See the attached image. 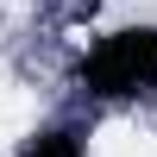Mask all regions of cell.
Returning <instances> with one entry per match:
<instances>
[{
  "label": "cell",
  "instance_id": "obj_1",
  "mask_svg": "<svg viewBox=\"0 0 157 157\" xmlns=\"http://www.w3.org/2000/svg\"><path fill=\"white\" fill-rule=\"evenodd\" d=\"M82 88L101 101H132L157 88V25H126L107 32L82 57Z\"/></svg>",
  "mask_w": 157,
  "mask_h": 157
},
{
  "label": "cell",
  "instance_id": "obj_2",
  "mask_svg": "<svg viewBox=\"0 0 157 157\" xmlns=\"http://www.w3.org/2000/svg\"><path fill=\"white\" fill-rule=\"evenodd\" d=\"M25 157H82V138L75 132H44V138L25 145Z\"/></svg>",
  "mask_w": 157,
  "mask_h": 157
},
{
  "label": "cell",
  "instance_id": "obj_3",
  "mask_svg": "<svg viewBox=\"0 0 157 157\" xmlns=\"http://www.w3.org/2000/svg\"><path fill=\"white\" fill-rule=\"evenodd\" d=\"M75 6H101V0H75Z\"/></svg>",
  "mask_w": 157,
  "mask_h": 157
}]
</instances>
